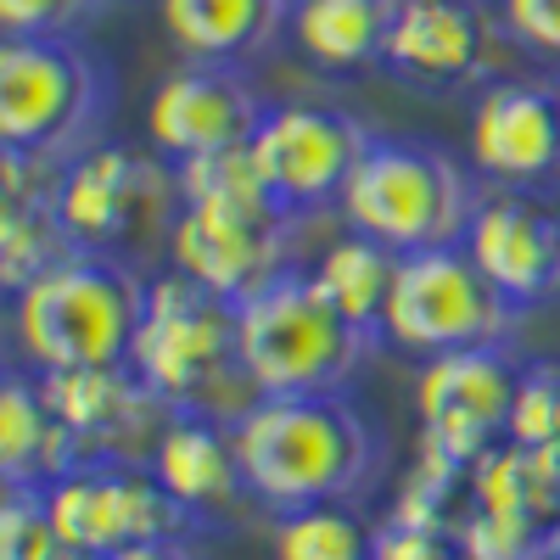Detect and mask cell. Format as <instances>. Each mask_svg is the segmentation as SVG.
<instances>
[{
    "label": "cell",
    "instance_id": "obj_6",
    "mask_svg": "<svg viewBox=\"0 0 560 560\" xmlns=\"http://www.w3.org/2000/svg\"><path fill=\"white\" fill-rule=\"evenodd\" d=\"M107 102V62L79 34L0 39V152H28L62 168L96 147Z\"/></svg>",
    "mask_w": 560,
    "mask_h": 560
},
{
    "label": "cell",
    "instance_id": "obj_32",
    "mask_svg": "<svg viewBox=\"0 0 560 560\" xmlns=\"http://www.w3.org/2000/svg\"><path fill=\"white\" fill-rule=\"evenodd\" d=\"M102 12V0H0V34L7 39H62L79 34Z\"/></svg>",
    "mask_w": 560,
    "mask_h": 560
},
{
    "label": "cell",
    "instance_id": "obj_10",
    "mask_svg": "<svg viewBox=\"0 0 560 560\" xmlns=\"http://www.w3.org/2000/svg\"><path fill=\"white\" fill-rule=\"evenodd\" d=\"M45 510H51V527L62 544L96 555V560H107L129 544H147V538L197 533V522L152 477V465H135V459L73 465L68 477L45 488Z\"/></svg>",
    "mask_w": 560,
    "mask_h": 560
},
{
    "label": "cell",
    "instance_id": "obj_30",
    "mask_svg": "<svg viewBox=\"0 0 560 560\" xmlns=\"http://www.w3.org/2000/svg\"><path fill=\"white\" fill-rule=\"evenodd\" d=\"M62 538L45 510V488H7L0 504V560H45Z\"/></svg>",
    "mask_w": 560,
    "mask_h": 560
},
{
    "label": "cell",
    "instance_id": "obj_31",
    "mask_svg": "<svg viewBox=\"0 0 560 560\" xmlns=\"http://www.w3.org/2000/svg\"><path fill=\"white\" fill-rule=\"evenodd\" d=\"M493 12L516 57H533L560 73V0H493Z\"/></svg>",
    "mask_w": 560,
    "mask_h": 560
},
{
    "label": "cell",
    "instance_id": "obj_26",
    "mask_svg": "<svg viewBox=\"0 0 560 560\" xmlns=\"http://www.w3.org/2000/svg\"><path fill=\"white\" fill-rule=\"evenodd\" d=\"M179 197L191 208H224V213H258V219H287L269 197L264 174L253 168V152H213L197 163H179Z\"/></svg>",
    "mask_w": 560,
    "mask_h": 560
},
{
    "label": "cell",
    "instance_id": "obj_3",
    "mask_svg": "<svg viewBox=\"0 0 560 560\" xmlns=\"http://www.w3.org/2000/svg\"><path fill=\"white\" fill-rule=\"evenodd\" d=\"M129 370L179 415H213L224 427L258 404V387L242 370L236 303L202 292L174 269L152 275L147 314L135 331Z\"/></svg>",
    "mask_w": 560,
    "mask_h": 560
},
{
    "label": "cell",
    "instance_id": "obj_1",
    "mask_svg": "<svg viewBox=\"0 0 560 560\" xmlns=\"http://www.w3.org/2000/svg\"><path fill=\"white\" fill-rule=\"evenodd\" d=\"M247 499L287 516L308 504H348L382 465V432L348 393L258 398L236 427Z\"/></svg>",
    "mask_w": 560,
    "mask_h": 560
},
{
    "label": "cell",
    "instance_id": "obj_33",
    "mask_svg": "<svg viewBox=\"0 0 560 560\" xmlns=\"http://www.w3.org/2000/svg\"><path fill=\"white\" fill-rule=\"evenodd\" d=\"M370 560H465L454 533H438V527H376V549H370Z\"/></svg>",
    "mask_w": 560,
    "mask_h": 560
},
{
    "label": "cell",
    "instance_id": "obj_5",
    "mask_svg": "<svg viewBox=\"0 0 560 560\" xmlns=\"http://www.w3.org/2000/svg\"><path fill=\"white\" fill-rule=\"evenodd\" d=\"M242 370L258 398H298V393H348L376 337L342 319L314 292L308 269H287L264 292L236 303Z\"/></svg>",
    "mask_w": 560,
    "mask_h": 560
},
{
    "label": "cell",
    "instance_id": "obj_35",
    "mask_svg": "<svg viewBox=\"0 0 560 560\" xmlns=\"http://www.w3.org/2000/svg\"><path fill=\"white\" fill-rule=\"evenodd\" d=\"M45 560H96V555H84V549H73V544H57Z\"/></svg>",
    "mask_w": 560,
    "mask_h": 560
},
{
    "label": "cell",
    "instance_id": "obj_22",
    "mask_svg": "<svg viewBox=\"0 0 560 560\" xmlns=\"http://www.w3.org/2000/svg\"><path fill=\"white\" fill-rule=\"evenodd\" d=\"M477 510H510V516H538V522H560V443L527 448V443H493L471 477H465Z\"/></svg>",
    "mask_w": 560,
    "mask_h": 560
},
{
    "label": "cell",
    "instance_id": "obj_36",
    "mask_svg": "<svg viewBox=\"0 0 560 560\" xmlns=\"http://www.w3.org/2000/svg\"><path fill=\"white\" fill-rule=\"evenodd\" d=\"M549 96H555V113H560V73H549Z\"/></svg>",
    "mask_w": 560,
    "mask_h": 560
},
{
    "label": "cell",
    "instance_id": "obj_29",
    "mask_svg": "<svg viewBox=\"0 0 560 560\" xmlns=\"http://www.w3.org/2000/svg\"><path fill=\"white\" fill-rule=\"evenodd\" d=\"M504 438L510 443H527V448L560 443V364L522 370V387H516V404H510Z\"/></svg>",
    "mask_w": 560,
    "mask_h": 560
},
{
    "label": "cell",
    "instance_id": "obj_16",
    "mask_svg": "<svg viewBox=\"0 0 560 560\" xmlns=\"http://www.w3.org/2000/svg\"><path fill=\"white\" fill-rule=\"evenodd\" d=\"M459 247L516 308L560 298V213L533 191H493L488 185Z\"/></svg>",
    "mask_w": 560,
    "mask_h": 560
},
{
    "label": "cell",
    "instance_id": "obj_23",
    "mask_svg": "<svg viewBox=\"0 0 560 560\" xmlns=\"http://www.w3.org/2000/svg\"><path fill=\"white\" fill-rule=\"evenodd\" d=\"M393 275H398V253H387L382 242H370V236H353V230H342L337 242H325L314 269H308L314 292L331 303L342 319H353L359 331H370V337H376V325H382Z\"/></svg>",
    "mask_w": 560,
    "mask_h": 560
},
{
    "label": "cell",
    "instance_id": "obj_9",
    "mask_svg": "<svg viewBox=\"0 0 560 560\" xmlns=\"http://www.w3.org/2000/svg\"><path fill=\"white\" fill-rule=\"evenodd\" d=\"M370 140L376 135L342 107L280 102V107H264L247 152H253V168L269 185V197L280 202V213L303 219V213L342 202L353 168L370 152Z\"/></svg>",
    "mask_w": 560,
    "mask_h": 560
},
{
    "label": "cell",
    "instance_id": "obj_4",
    "mask_svg": "<svg viewBox=\"0 0 560 560\" xmlns=\"http://www.w3.org/2000/svg\"><path fill=\"white\" fill-rule=\"evenodd\" d=\"M51 208L73 253H102L140 269L168 253L174 219L185 208L179 168L158 152H129L118 140H96L73 163H62Z\"/></svg>",
    "mask_w": 560,
    "mask_h": 560
},
{
    "label": "cell",
    "instance_id": "obj_18",
    "mask_svg": "<svg viewBox=\"0 0 560 560\" xmlns=\"http://www.w3.org/2000/svg\"><path fill=\"white\" fill-rule=\"evenodd\" d=\"M152 477L163 482V493L191 516L197 527L224 516L236 499H247L242 482V459H236V438H230L224 420L213 415H168V427L158 432L152 454Z\"/></svg>",
    "mask_w": 560,
    "mask_h": 560
},
{
    "label": "cell",
    "instance_id": "obj_27",
    "mask_svg": "<svg viewBox=\"0 0 560 560\" xmlns=\"http://www.w3.org/2000/svg\"><path fill=\"white\" fill-rule=\"evenodd\" d=\"M454 544L465 560H549V522L471 504V516L454 522Z\"/></svg>",
    "mask_w": 560,
    "mask_h": 560
},
{
    "label": "cell",
    "instance_id": "obj_14",
    "mask_svg": "<svg viewBox=\"0 0 560 560\" xmlns=\"http://www.w3.org/2000/svg\"><path fill=\"white\" fill-rule=\"evenodd\" d=\"M264 118V102L242 68H213V62H179L163 73V84L147 102V140L163 163H197L213 152H236L253 140Z\"/></svg>",
    "mask_w": 560,
    "mask_h": 560
},
{
    "label": "cell",
    "instance_id": "obj_25",
    "mask_svg": "<svg viewBox=\"0 0 560 560\" xmlns=\"http://www.w3.org/2000/svg\"><path fill=\"white\" fill-rule=\"evenodd\" d=\"M269 549H275V560H370L376 533L348 504H308V510L275 516Z\"/></svg>",
    "mask_w": 560,
    "mask_h": 560
},
{
    "label": "cell",
    "instance_id": "obj_15",
    "mask_svg": "<svg viewBox=\"0 0 560 560\" xmlns=\"http://www.w3.org/2000/svg\"><path fill=\"white\" fill-rule=\"evenodd\" d=\"M471 168L493 191H533L560 179V113L549 79H493L477 90L465 124Z\"/></svg>",
    "mask_w": 560,
    "mask_h": 560
},
{
    "label": "cell",
    "instance_id": "obj_12",
    "mask_svg": "<svg viewBox=\"0 0 560 560\" xmlns=\"http://www.w3.org/2000/svg\"><path fill=\"white\" fill-rule=\"evenodd\" d=\"M516 45L482 0H398L382 68L409 90L493 84V62Z\"/></svg>",
    "mask_w": 560,
    "mask_h": 560
},
{
    "label": "cell",
    "instance_id": "obj_13",
    "mask_svg": "<svg viewBox=\"0 0 560 560\" xmlns=\"http://www.w3.org/2000/svg\"><path fill=\"white\" fill-rule=\"evenodd\" d=\"M168 269L197 280L202 292L224 303H247L269 280L292 269V219H258V213H224L185 202L168 236Z\"/></svg>",
    "mask_w": 560,
    "mask_h": 560
},
{
    "label": "cell",
    "instance_id": "obj_2",
    "mask_svg": "<svg viewBox=\"0 0 560 560\" xmlns=\"http://www.w3.org/2000/svg\"><path fill=\"white\" fill-rule=\"evenodd\" d=\"M152 275L124 258L68 253L23 292H12V364L34 376L57 370H118L135 353Z\"/></svg>",
    "mask_w": 560,
    "mask_h": 560
},
{
    "label": "cell",
    "instance_id": "obj_17",
    "mask_svg": "<svg viewBox=\"0 0 560 560\" xmlns=\"http://www.w3.org/2000/svg\"><path fill=\"white\" fill-rule=\"evenodd\" d=\"M57 420L73 432L84 459H135L147 465L158 432L168 427V404L135 376L129 364L118 370H57L39 376Z\"/></svg>",
    "mask_w": 560,
    "mask_h": 560
},
{
    "label": "cell",
    "instance_id": "obj_24",
    "mask_svg": "<svg viewBox=\"0 0 560 560\" xmlns=\"http://www.w3.org/2000/svg\"><path fill=\"white\" fill-rule=\"evenodd\" d=\"M73 242L62 236V219L51 197H0V287L23 292L51 264H62Z\"/></svg>",
    "mask_w": 560,
    "mask_h": 560
},
{
    "label": "cell",
    "instance_id": "obj_28",
    "mask_svg": "<svg viewBox=\"0 0 560 560\" xmlns=\"http://www.w3.org/2000/svg\"><path fill=\"white\" fill-rule=\"evenodd\" d=\"M471 477L465 465H454V459H443V454H432V448H420L415 454V471L404 477V488H398V504H393V522L398 527H438V533H454L448 527V499H454V488Z\"/></svg>",
    "mask_w": 560,
    "mask_h": 560
},
{
    "label": "cell",
    "instance_id": "obj_20",
    "mask_svg": "<svg viewBox=\"0 0 560 560\" xmlns=\"http://www.w3.org/2000/svg\"><path fill=\"white\" fill-rule=\"evenodd\" d=\"M73 465H84V448L57 420L34 370L12 364L0 382V477L7 488H51Z\"/></svg>",
    "mask_w": 560,
    "mask_h": 560
},
{
    "label": "cell",
    "instance_id": "obj_34",
    "mask_svg": "<svg viewBox=\"0 0 560 560\" xmlns=\"http://www.w3.org/2000/svg\"><path fill=\"white\" fill-rule=\"evenodd\" d=\"M107 560H202V555L191 549V538H185V533H174V538L129 544V549H118V555H107Z\"/></svg>",
    "mask_w": 560,
    "mask_h": 560
},
{
    "label": "cell",
    "instance_id": "obj_8",
    "mask_svg": "<svg viewBox=\"0 0 560 560\" xmlns=\"http://www.w3.org/2000/svg\"><path fill=\"white\" fill-rule=\"evenodd\" d=\"M516 314L522 308L477 269V258L465 247H432V253L398 258L376 337L415 359H443L459 348L504 342Z\"/></svg>",
    "mask_w": 560,
    "mask_h": 560
},
{
    "label": "cell",
    "instance_id": "obj_11",
    "mask_svg": "<svg viewBox=\"0 0 560 560\" xmlns=\"http://www.w3.org/2000/svg\"><path fill=\"white\" fill-rule=\"evenodd\" d=\"M516 387H522V370L504 353V342L427 359L420 364V382H415L420 448H432L471 471L493 443H504Z\"/></svg>",
    "mask_w": 560,
    "mask_h": 560
},
{
    "label": "cell",
    "instance_id": "obj_7",
    "mask_svg": "<svg viewBox=\"0 0 560 560\" xmlns=\"http://www.w3.org/2000/svg\"><path fill=\"white\" fill-rule=\"evenodd\" d=\"M477 202L482 197L448 152L420 147V140H370L364 163L353 168L337 202V219L353 236H370L387 253L409 258L432 247H459Z\"/></svg>",
    "mask_w": 560,
    "mask_h": 560
},
{
    "label": "cell",
    "instance_id": "obj_19",
    "mask_svg": "<svg viewBox=\"0 0 560 560\" xmlns=\"http://www.w3.org/2000/svg\"><path fill=\"white\" fill-rule=\"evenodd\" d=\"M158 18L185 62L247 68L287 34L292 0H158Z\"/></svg>",
    "mask_w": 560,
    "mask_h": 560
},
{
    "label": "cell",
    "instance_id": "obj_21",
    "mask_svg": "<svg viewBox=\"0 0 560 560\" xmlns=\"http://www.w3.org/2000/svg\"><path fill=\"white\" fill-rule=\"evenodd\" d=\"M393 12H398V0H292L287 39L298 45L303 62L325 73L382 68Z\"/></svg>",
    "mask_w": 560,
    "mask_h": 560
}]
</instances>
